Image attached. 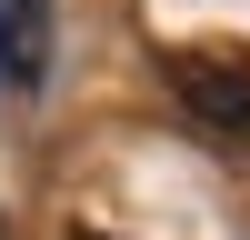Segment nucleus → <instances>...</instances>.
<instances>
[{"mask_svg":"<svg viewBox=\"0 0 250 240\" xmlns=\"http://www.w3.org/2000/svg\"><path fill=\"white\" fill-rule=\"evenodd\" d=\"M160 80H170V100L190 110L200 140H220V150H250V50H170L160 60Z\"/></svg>","mask_w":250,"mask_h":240,"instance_id":"1","label":"nucleus"},{"mask_svg":"<svg viewBox=\"0 0 250 240\" xmlns=\"http://www.w3.org/2000/svg\"><path fill=\"white\" fill-rule=\"evenodd\" d=\"M0 80L10 90L50 80V0H0Z\"/></svg>","mask_w":250,"mask_h":240,"instance_id":"2","label":"nucleus"}]
</instances>
